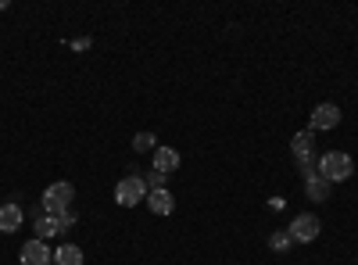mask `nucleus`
<instances>
[{"label":"nucleus","instance_id":"obj_17","mask_svg":"<svg viewBox=\"0 0 358 265\" xmlns=\"http://www.w3.org/2000/svg\"><path fill=\"white\" fill-rule=\"evenodd\" d=\"M165 183H169V176H165V172H155V168H150V172L143 176V186H147V194H150V190H165Z\"/></svg>","mask_w":358,"mask_h":265},{"label":"nucleus","instance_id":"obj_13","mask_svg":"<svg viewBox=\"0 0 358 265\" xmlns=\"http://www.w3.org/2000/svg\"><path fill=\"white\" fill-rule=\"evenodd\" d=\"M133 151H140V154L150 151V154H155V151H158V136H155V133H137V136H133Z\"/></svg>","mask_w":358,"mask_h":265},{"label":"nucleus","instance_id":"obj_7","mask_svg":"<svg viewBox=\"0 0 358 265\" xmlns=\"http://www.w3.org/2000/svg\"><path fill=\"white\" fill-rule=\"evenodd\" d=\"M329 190H334V183H329V179H322L319 172L304 179V194H309V201H316V204L329 201Z\"/></svg>","mask_w":358,"mask_h":265},{"label":"nucleus","instance_id":"obj_10","mask_svg":"<svg viewBox=\"0 0 358 265\" xmlns=\"http://www.w3.org/2000/svg\"><path fill=\"white\" fill-rule=\"evenodd\" d=\"M18 226H22V208H18L15 201L0 204V230H4V233H15Z\"/></svg>","mask_w":358,"mask_h":265},{"label":"nucleus","instance_id":"obj_14","mask_svg":"<svg viewBox=\"0 0 358 265\" xmlns=\"http://www.w3.org/2000/svg\"><path fill=\"white\" fill-rule=\"evenodd\" d=\"M294 161H297V168H301L304 179L319 172V154H316V151H312V154H301V158H294Z\"/></svg>","mask_w":358,"mask_h":265},{"label":"nucleus","instance_id":"obj_12","mask_svg":"<svg viewBox=\"0 0 358 265\" xmlns=\"http://www.w3.org/2000/svg\"><path fill=\"white\" fill-rule=\"evenodd\" d=\"M290 151H294V158H301V154H312V129L294 133V140H290Z\"/></svg>","mask_w":358,"mask_h":265},{"label":"nucleus","instance_id":"obj_15","mask_svg":"<svg viewBox=\"0 0 358 265\" xmlns=\"http://www.w3.org/2000/svg\"><path fill=\"white\" fill-rule=\"evenodd\" d=\"M269 248L283 255V251H290V248H294V240H290V233H287V230H276V233L269 236Z\"/></svg>","mask_w":358,"mask_h":265},{"label":"nucleus","instance_id":"obj_6","mask_svg":"<svg viewBox=\"0 0 358 265\" xmlns=\"http://www.w3.org/2000/svg\"><path fill=\"white\" fill-rule=\"evenodd\" d=\"M50 262H54V255H50L47 244H43V240H36V236L22 248V265H50Z\"/></svg>","mask_w":358,"mask_h":265},{"label":"nucleus","instance_id":"obj_3","mask_svg":"<svg viewBox=\"0 0 358 265\" xmlns=\"http://www.w3.org/2000/svg\"><path fill=\"white\" fill-rule=\"evenodd\" d=\"M115 201H118L122 208H133V204L147 201L143 176H125V179H118V186H115Z\"/></svg>","mask_w":358,"mask_h":265},{"label":"nucleus","instance_id":"obj_5","mask_svg":"<svg viewBox=\"0 0 358 265\" xmlns=\"http://www.w3.org/2000/svg\"><path fill=\"white\" fill-rule=\"evenodd\" d=\"M341 126V108L337 104H316L312 108V133L319 129H337Z\"/></svg>","mask_w":358,"mask_h":265},{"label":"nucleus","instance_id":"obj_16","mask_svg":"<svg viewBox=\"0 0 358 265\" xmlns=\"http://www.w3.org/2000/svg\"><path fill=\"white\" fill-rule=\"evenodd\" d=\"M54 233H58L54 215H43V219H36V240H47V236H54Z\"/></svg>","mask_w":358,"mask_h":265},{"label":"nucleus","instance_id":"obj_9","mask_svg":"<svg viewBox=\"0 0 358 265\" xmlns=\"http://www.w3.org/2000/svg\"><path fill=\"white\" fill-rule=\"evenodd\" d=\"M176 168H179V151H172V147H158V151H155V172L172 176Z\"/></svg>","mask_w":358,"mask_h":265},{"label":"nucleus","instance_id":"obj_1","mask_svg":"<svg viewBox=\"0 0 358 265\" xmlns=\"http://www.w3.org/2000/svg\"><path fill=\"white\" fill-rule=\"evenodd\" d=\"M351 172H355V161H351V154H344V151H326V154L319 158V176L329 179V183H341V179H348Z\"/></svg>","mask_w":358,"mask_h":265},{"label":"nucleus","instance_id":"obj_18","mask_svg":"<svg viewBox=\"0 0 358 265\" xmlns=\"http://www.w3.org/2000/svg\"><path fill=\"white\" fill-rule=\"evenodd\" d=\"M75 219H79V215H75L72 208H68V211H61V215H54V223H58V233H61V230H68V226H75Z\"/></svg>","mask_w":358,"mask_h":265},{"label":"nucleus","instance_id":"obj_8","mask_svg":"<svg viewBox=\"0 0 358 265\" xmlns=\"http://www.w3.org/2000/svg\"><path fill=\"white\" fill-rule=\"evenodd\" d=\"M147 208L155 211V215H172L176 201H172L169 190H150V194H147Z\"/></svg>","mask_w":358,"mask_h":265},{"label":"nucleus","instance_id":"obj_4","mask_svg":"<svg viewBox=\"0 0 358 265\" xmlns=\"http://www.w3.org/2000/svg\"><path fill=\"white\" fill-rule=\"evenodd\" d=\"M319 230H322V223L316 219L312 211L294 215V223L287 226V233H290V240H294V244H312V240L319 236Z\"/></svg>","mask_w":358,"mask_h":265},{"label":"nucleus","instance_id":"obj_11","mask_svg":"<svg viewBox=\"0 0 358 265\" xmlns=\"http://www.w3.org/2000/svg\"><path fill=\"white\" fill-rule=\"evenodd\" d=\"M54 265H83V248L61 244V248L54 251Z\"/></svg>","mask_w":358,"mask_h":265},{"label":"nucleus","instance_id":"obj_2","mask_svg":"<svg viewBox=\"0 0 358 265\" xmlns=\"http://www.w3.org/2000/svg\"><path fill=\"white\" fill-rule=\"evenodd\" d=\"M72 201H75V186H72V183H50V186L43 190V208H47V215L68 211Z\"/></svg>","mask_w":358,"mask_h":265}]
</instances>
